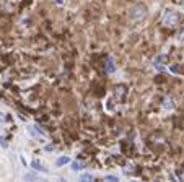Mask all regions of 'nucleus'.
<instances>
[{
  "mask_svg": "<svg viewBox=\"0 0 184 182\" xmlns=\"http://www.w3.org/2000/svg\"><path fill=\"white\" fill-rule=\"evenodd\" d=\"M179 21V15L173 10H168L163 16V25L164 26H176Z\"/></svg>",
  "mask_w": 184,
  "mask_h": 182,
  "instance_id": "1",
  "label": "nucleus"
},
{
  "mask_svg": "<svg viewBox=\"0 0 184 182\" xmlns=\"http://www.w3.org/2000/svg\"><path fill=\"white\" fill-rule=\"evenodd\" d=\"M145 11H147V8H145L142 3H139V5H135L134 8H132L130 16H132V20H142L145 16Z\"/></svg>",
  "mask_w": 184,
  "mask_h": 182,
  "instance_id": "2",
  "label": "nucleus"
},
{
  "mask_svg": "<svg viewBox=\"0 0 184 182\" xmlns=\"http://www.w3.org/2000/svg\"><path fill=\"white\" fill-rule=\"evenodd\" d=\"M166 60H168L166 54H160V56L155 59V68H156V70H163V68H164V64H166Z\"/></svg>",
  "mask_w": 184,
  "mask_h": 182,
  "instance_id": "3",
  "label": "nucleus"
},
{
  "mask_svg": "<svg viewBox=\"0 0 184 182\" xmlns=\"http://www.w3.org/2000/svg\"><path fill=\"white\" fill-rule=\"evenodd\" d=\"M106 72H108V73H114V72H116V64H114V59H113V57H109V59H108V64H106Z\"/></svg>",
  "mask_w": 184,
  "mask_h": 182,
  "instance_id": "4",
  "label": "nucleus"
},
{
  "mask_svg": "<svg viewBox=\"0 0 184 182\" xmlns=\"http://www.w3.org/2000/svg\"><path fill=\"white\" fill-rule=\"evenodd\" d=\"M85 167V163H82V161H73L72 163V171H82Z\"/></svg>",
  "mask_w": 184,
  "mask_h": 182,
  "instance_id": "5",
  "label": "nucleus"
},
{
  "mask_svg": "<svg viewBox=\"0 0 184 182\" xmlns=\"http://www.w3.org/2000/svg\"><path fill=\"white\" fill-rule=\"evenodd\" d=\"M31 164H33V167H34L36 171H41V172H47V169H46V167L42 166V164H41L39 161H33V163H31Z\"/></svg>",
  "mask_w": 184,
  "mask_h": 182,
  "instance_id": "6",
  "label": "nucleus"
},
{
  "mask_svg": "<svg viewBox=\"0 0 184 182\" xmlns=\"http://www.w3.org/2000/svg\"><path fill=\"white\" fill-rule=\"evenodd\" d=\"M67 163H70V159L67 156H60L59 159H57V163H55V164H57V166H64V164H67Z\"/></svg>",
  "mask_w": 184,
  "mask_h": 182,
  "instance_id": "7",
  "label": "nucleus"
},
{
  "mask_svg": "<svg viewBox=\"0 0 184 182\" xmlns=\"http://www.w3.org/2000/svg\"><path fill=\"white\" fill-rule=\"evenodd\" d=\"M164 107H166V109H173V107H174L173 99H166V101H164Z\"/></svg>",
  "mask_w": 184,
  "mask_h": 182,
  "instance_id": "8",
  "label": "nucleus"
},
{
  "mask_svg": "<svg viewBox=\"0 0 184 182\" xmlns=\"http://www.w3.org/2000/svg\"><path fill=\"white\" fill-rule=\"evenodd\" d=\"M80 179H82V181H95V177L91 176V174H83Z\"/></svg>",
  "mask_w": 184,
  "mask_h": 182,
  "instance_id": "9",
  "label": "nucleus"
},
{
  "mask_svg": "<svg viewBox=\"0 0 184 182\" xmlns=\"http://www.w3.org/2000/svg\"><path fill=\"white\" fill-rule=\"evenodd\" d=\"M104 179L106 181H117V177L116 176H104Z\"/></svg>",
  "mask_w": 184,
  "mask_h": 182,
  "instance_id": "10",
  "label": "nucleus"
},
{
  "mask_svg": "<svg viewBox=\"0 0 184 182\" xmlns=\"http://www.w3.org/2000/svg\"><path fill=\"white\" fill-rule=\"evenodd\" d=\"M25 179H36V174H26Z\"/></svg>",
  "mask_w": 184,
  "mask_h": 182,
  "instance_id": "11",
  "label": "nucleus"
},
{
  "mask_svg": "<svg viewBox=\"0 0 184 182\" xmlns=\"http://www.w3.org/2000/svg\"><path fill=\"white\" fill-rule=\"evenodd\" d=\"M46 150H47V151H51V150H54V145H47V147H46Z\"/></svg>",
  "mask_w": 184,
  "mask_h": 182,
  "instance_id": "12",
  "label": "nucleus"
},
{
  "mask_svg": "<svg viewBox=\"0 0 184 182\" xmlns=\"http://www.w3.org/2000/svg\"><path fill=\"white\" fill-rule=\"evenodd\" d=\"M179 41H184V33H181V34H179Z\"/></svg>",
  "mask_w": 184,
  "mask_h": 182,
  "instance_id": "13",
  "label": "nucleus"
},
{
  "mask_svg": "<svg viewBox=\"0 0 184 182\" xmlns=\"http://www.w3.org/2000/svg\"><path fill=\"white\" fill-rule=\"evenodd\" d=\"M55 2H57V3H62V2H64V0H55Z\"/></svg>",
  "mask_w": 184,
  "mask_h": 182,
  "instance_id": "14",
  "label": "nucleus"
},
{
  "mask_svg": "<svg viewBox=\"0 0 184 182\" xmlns=\"http://www.w3.org/2000/svg\"><path fill=\"white\" fill-rule=\"evenodd\" d=\"M181 7H183V8H184V0H183V2H181Z\"/></svg>",
  "mask_w": 184,
  "mask_h": 182,
  "instance_id": "15",
  "label": "nucleus"
},
{
  "mask_svg": "<svg viewBox=\"0 0 184 182\" xmlns=\"http://www.w3.org/2000/svg\"><path fill=\"white\" fill-rule=\"evenodd\" d=\"M0 120H3V117H2V114H0Z\"/></svg>",
  "mask_w": 184,
  "mask_h": 182,
  "instance_id": "16",
  "label": "nucleus"
}]
</instances>
